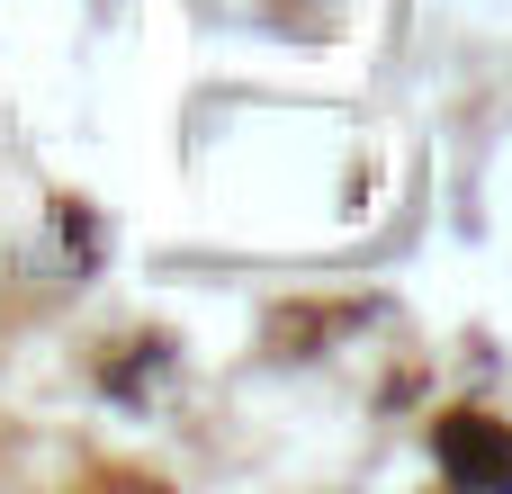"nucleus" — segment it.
I'll return each mask as SVG.
<instances>
[{"mask_svg": "<svg viewBox=\"0 0 512 494\" xmlns=\"http://www.w3.org/2000/svg\"><path fill=\"white\" fill-rule=\"evenodd\" d=\"M441 468L459 486H512V423H495V414H450L441 423Z\"/></svg>", "mask_w": 512, "mask_h": 494, "instance_id": "nucleus-1", "label": "nucleus"}]
</instances>
